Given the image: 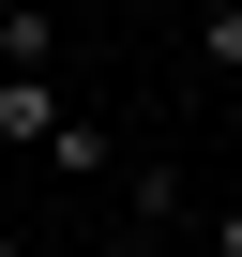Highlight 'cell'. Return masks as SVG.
<instances>
[{
  "label": "cell",
  "mask_w": 242,
  "mask_h": 257,
  "mask_svg": "<svg viewBox=\"0 0 242 257\" xmlns=\"http://www.w3.org/2000/svg\"><path fill=\"white\" fill-rule=\"evenodd\" d=\"M61 121H76V91H61V76H0V137H16V152H46Z\"/></svg>",
  "instance_id": "obj_1"
},
{
  "label": "cell",
  "mask_w": 242,
  "mask_h": 257,
  "mask_svg": "<svg viewBox=\"0 0 242 257\" xmlns=\"http://www.w3.org/2000/svg\"><path fill=\"white\" fill-rule=\"evenodd\" d=\"M0 76H61V16L46 0H0Z\"/></svg>",
  "instance_id": "obj_2"
},
{
  "label": "cell",
  "mask_w": 242,
  "mask_h": 257,
  "mask_svg": "<svg viewBox=\"0 0 242 257\" xmlns=\"http://www.w3.org/2000/svg\"><path fill=\"white\" fill-rule=\"evenodd\" d=\"M197 61H212V76H242V0H212V16H197Z\"/></svg>",
  "instance_id": "obj_3"
},
{
  "label": "cell",
  "mask_w": 242,
  "mask_h": 257,
  "mask_svg": "<svg viewBox=\"0 0 242 257\" xmlns=\"http://www.w3.org/2000/svg\"><path fill=\"white\" fill-rule=\"evenodd\" d=\"M0 197H16V137H0Z\"/></svg>",
  "instance_id": "obj_4"
},
{
  "label": "cell",
  "mask_w": 242,
  "mask_h": 257,
  "mask_svg": "<svg viewBox=\"0 0 242 257\" xmlns=\"http://www.w3.org/2000/svg\"><path fill=\"white\" fill-rule=\"evenodd\" d=\"M0 257H31V242H16V212H0Z\"/></svg>",
  "instance_id": "obj_5"
},
{
  "label": "cell",
  "mask_w": 242,
  "mask_h": 257,
  "mask_svg": "<svg viewBox=\"0 0 242 257\" xmlns=\"http://www.w3.org/2000/svg\"><path fill=\"white\" fill-rule=\"evenodd\" d=\"M106 257H152V242H106Z\"/></svg>",
  "instance_id": "obj_6"
}]
</instances>
